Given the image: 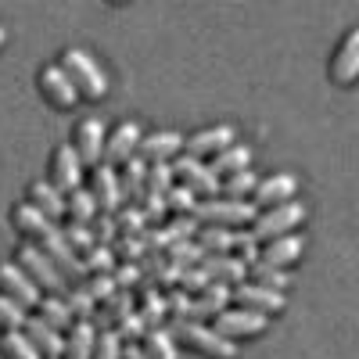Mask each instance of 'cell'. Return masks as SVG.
Returning a JSON list of instances; mask_svg holds the SVG:
<instances>
[{
  "mask_svg": "<svg viewBox=\"0 0 359 359\" xmlns=\"http://www.w3.org/2000/svg\"><path fill=\"white\" fill-rule=\"evenodd\" d=\"M97 348V323H72L65 334V359H94Z\"/></svg>",
  "mask_w": 359,
  "mask_h": 359,
  "instance_id": "obj_28",
  "label": "cell"
},
{
  "mask_svg": "<svg viewBox=\"0 0 359 359\" xmlns=\"http://www.w3.org/2000/svg\"><path fill=\"white\" fill-rule=\"evenodd\" d=\"M115 223H118V237H147V230H151L144 205H123L115 212Z\"/></svg>",
  "mask_w": 359,
  "mask_h": 359,
  "instance_id": "obj_34",
  "label": "cell"
},
{
  "mask_svg": "<svg viewBox=\"0 0 359 359\" xmlns=\"http://www.w3.org/2000/svg\"><path fill=\"white\" fill-rule=\"evenodd\" d=\"M15 262L25 269L29 277H33V284H36L40 291H47V294H62V298L69 294V280H65V273L50 262V255H47L40 245L22 241V245L15 248Z\"/></svg>",
  "mask_w": 359,
  "mask_h": 359,
  "instance_id": "obj_3",
  "label": "cell"
},
{
  "mask_svg": "<svg viewBox=\"0 0 359 359\" xmlns=\"http://www.w3.org/2000/svg\"><path fill=\"white\" fill-rule=\"evenodd\" d=\"M233 259H241L248 269L259 262V255H262V241H259V237L252 233V230H237L233 233V252H230Z\"/></svg>",
  "mask_w": 359,
  "mask_h": 359,
  "instance_id": "obj_42",
  "label": "cell"
},
{
  "mask_svg": "<svg viewBox=\"0 0 359 359\" xmlns=\"http://www.w3.org/2000/svg\"><path fill=\"white\" fill-rule=\"evenodd\" d=\"M104 144H108V130L101 118H83L72 133V147L86 169H97L104 162Z\"/></svg>",
  "mask_w": 359,
  "mask_h": 359,
  "instance_id": "obj_15",
  "label": "cell"
},
{
  "mask_svg": "<svg viewBox=\"0 0 359 359\" xmlns=\"http://www.w3.org/2000/svg\"><path fill=\"white\" fill-rule=\"evenodd\" d=\"M233 233L237 230H226V226H201L194 241L201 245L205 255H230L233 252Z\"/></svg>",
  "mask_w": 359,
  "mask_h": 359,
  "instance_id": "obj_35",
  "label": "cell"
},
{
  "mask_svg": "<svg viewBox=\"0 0 359 359\" xmlns=\"http://www.w3.org/2000/svg\"><path fill=\"white\" fill-rule=\"evenodd\" d=\"M169 262H176V266H201V259H205V252H201V245L194 241V237H191V241H176L172 248H165L162 252Z\"/></svg>",
  "mask_w": 359,
  "mask_h": 359,
  "instance_id": "obj_43",
  "label": "cell"
},
{
  "mask_svg": "<svg viewBox=\"0 0 359 359\" xmlns=\"http://www.w3.org/2000/svg\"><path fill=\"white\" fill-rule=\"evenodd\" d=\"M62 230H65V241L72 245V252H76L79 259H83V255H86L90 248L97 245V237H94V230H90V226H83V223H72V219H69V223H65Z\"/></svg>",
  "mask_w": 359,
  "mask_h": 359,
  "instance_id": "obj_46",
  "label": "cell"
},
{
  "mask_svg": "<svg viewBox=\"0 0 359 359\" xmlns=\"http://www.w3.org/2000/svg\"><path fill=\"white\" fill-rule=\"evenodd\" d=\"M208 169H212L219 180H226L233 172H245V169H252V147L248 144H233V147H226V151H219L212 162H208Z\"/></svg>",
  "mask_w": 359,
  "mask_h": 359,
  "instance_id": "obj_30",
  "label": "cell"
},
{
  "mask_svg": "<svg viewBox=\"0 0 359 359\" xmlns=\"http://www.w3.org/2000/svg\"><path fill=\"white\" fill-rule=\"evenodd\" d=\"M194 219L201 226H226V230H237V226H248L259 219V205L255 201H230V198H212V201H201Z\"/></svg>",
  "mask_w": 359,
  "mask_h": 359,
  "instance_id": "obj_4",
  "label": "cell"
},
{
  "mask_svg": "<svg viewBox=\"0 0 359 359\" xmlns=\"http://www.w3.org/2000/svg\"><path fill=\"white\" fill-rule=\"evenodd\" d=\"M0 359H43V355L25 338V331H11V334H0Z\"/></svg>",
  "mask_w": 359,
  "mask_h": 359,
  "instance_id": "obj_38",
  "label": "cell"
},
{
  "mask_svg": "<svg viewBox=\"0 0 359 359\" xmlns=\"http://www.w3.org/2000/svg\"><path fill=\"white\" fill-rule=\"evenodd\" d=\"M309 208L302 201H287V205H277V208H262L259 219L252 223V233L259 241H277V237H287V233H298V226L306 223Z\"/></svg>",
  "mask_w": 359,
  "mask_h": 359,
  "instance_id": "obj_5",
  "label": "cell"
},
{
  "mask_svg": "<svg viewBox=\"0 0 359 359\" xmlns=\"http://www.w3.org/2000/svg\"><path fill=\"white\" fill-rule=\"evenodd\" d=\"M184 147H187V137L184 133H176V130H155V133H144L137 155L147 165H155V162H176L180 155H184Z\"/></svg>",
  "mask_w": 359,
  "mask_h": 359,
  "instance_id": "obj_19",
  "label": "cell"
},
{
  "mask_svg": "<svg viewBox=\"0 0 359 359\" xmlns=\"http://www.w3.org/2000/svg\"><path fill=\"white\" fill-rule=\"evenodd\" d=\"M36 316L40 320H47L50 327H57V331H72V309H69V302H65V298L62 294H43V302H40V309H36Z\"/></svg>",
  "mask_w": 359,
  "mask_h": 359,
  "instance_id": "obj_33",
  "label": "cell"
},
{
  "mask_svg": "<svg viewBox=\"0 0 359 359\" xmlns=\"http://www.w3.org/2000/svg\"><path fill=\"white\" fill-rule=\"evenodd\" d=\"M65 302H69V309H72V320H76V323H94V320L101 316L97 298L90 294V287H86V284H72V287H69V294H65Z\"/></svg>",
  "mask_w": 359,
  "mask_h": 359,
  "instance_id": "obj_32",
  "label": "cell"
},
{
  "mask_svg": "<svg viewBox=\"0 0 359 359\" xmlns=\"http://www.w3.org/2000/svg\"><path fill=\"white\" fill-rule=\"evenodd\" d=\"M327 76H331L334 86H352L359 79V25L348 29L341 36V43L331 54V65H327Z\"/></svg>",
  "mask_w": 359,
  "mask_h": 359,
  "instance_id": "obj_14",
  "label": "cell"
},
{
  "mask_svg": "<svg viewBox=\"0 0 359 359\" xmlns=\"http://www.w3.org/2000/svg\"><path fill=\"white\" fill-rule=\"evenodd\" d=\"M176 187V176H172V165L169 162H155V165H147V187H144V212L147 219H162L165 216V198L169 191Z\"/></svg>",
  "mask_w": 359,
  "mask_h": 359,
  "instance_id": "obj_13",
  "label": "cell"
},
{
  "mask_svg": "<svg viewBox=\"0 0 359 359\" xmlns=\"http://www.w3.org/2000/svg\"><path fill=\"white\" fill-rule=\"evenodd\" d=\"M248 273H252V280H255L259 287H269V291H280V294H284V287H291V273H287V269H277V266L255 262Z\"/></svg>",
  "mask_w": 359,
  "mask_h": 359,
  "instance_id": "obj_40",
  "label": "cell"
},
{
  "mask_svg": "<svg viewBox=\"0 0 359 359\" xmlns=\"http://www.w3.org/2000/svg\"><path fill=\"white\" fill-rule=\"evenodd\" d=\"M294 194H298V176L284 169V172H269L266 180H259V191L252 201L259 208H277V205L294 201Z\"/></svg>",
  "mask_w": 359,
  "mask_h": 359,
  "instance_id": "obj_20",
  "label": "cell"
},
{
  "mask_svg": "<svg viewBox=\"0 0 359 359\" xmlns=\"http://www.w3.org/2000/svg\"><path fill=\"white\" fill-rule=\"evenodd\" d=\"M25 201H29V205H36L50 223H57V219H65V216H69V198L57 191L50 180H33V184L25 187Z\"/></svg>",
  "mask_w": 359,
  "mask_h": 359,
  "instance_id": "obj_21",
  "label": "cell"
},
{
  "mask_svg": "<svg viewBox=\"0 0 359 359\" xmlns=\"http://www.w3.org/2000/svg\"><path fill=\"white\" fill-rule=\"evenodd\" d=\"M83 266H86V273L94 277V273H115V266H118V255L111 245H94L86 255H83Z\"/></svg>",
  "mask_w": 359,
  "mask_h": 359,
  "instance_id": "obj_41",
  "label": "cell"
},
{
  "mask_svg": "<svg viewBox=\"0 0 359 359\" xmlns=\"http://www.w3.org/2000/svg\"><path fill=\"white\" fill-rule=\"evenodd\" d=\"M169 165H172L176 184L191 187L201 201H212V198L223 194V180H219L212 169H208V162H201V158H194V155H180V158L169 162Z\"/></svg>",
  "mask_w": 359,
  "mask_h": 359,
  "instance_id": "obj_6",
  "label": "cell"
},
{
  "mask_svg": "<svg viewBox=\"0 0 359 359\" xmlns=\"http://www.w3.org/2000/svg\"><path fill=\"white\" fill-rule=\"evenodd\" d=\"M140 348L147 352V359H180V341L172 338L169 327H151L144 334Z\"/></svg>",
  "mask_w": 359,
  "mask_h": 359,
  "instance_id": "obj_31",
  "label": "cell"
},
{
  "mask_svg": "<svg viewBox=\"0 0 359 359\" xmlns=\"http://www.w3.org/2000/svg\"><path fill=\"white\" fill-rule=\"evenodd\" d=\"M126 352V341L118 338L115 327H101L97 331V348H94V359H123Z\"/></svg>",
  "mask_w": 359,
  "mask_h": 359,
  "instance_id": "obj_45",
  "label": "cell"
},
{
  "mask_svg": "<svg viewBox=\"0 0 359 359\" xmlns=\"http://www.w3.org/2000/svg\"><path fill=\"white\" fill-rule=\"evenodd\" d=\"M90 194L97 198V208L104 216H115L118 208L126 205V198H123V184H118V169H111V165H97V169H90Z\"/></svg>",
  "mask_w": 359,
  "mask_h": 359,
  "instance_id": "obj_18",
  "label": "cell"
},
{
  "mask_svg": "<svg viewBox=\"0 0 359 359\" xmlns=\"http://www.w3.org/2000/svg\"><path fill=\"white\" fill-rule=\"evenodd\" d=\"M83 284L90 287V294L97 298V306H101V309H104V306L111 302V298L118 294V287H115V277H111V273H94V277H86Z\"/></svg>",
  "mask_w": 359,
  "mask_h": 359,
  "instance_id": "obj_48",
  "label": "cell"
},
{
  "mask_svg": "<svg viewBox=\"0 0 359 359\" xmlns=\"http://www.w3.org/2000/svg\"><path fill=\"white\" fill-rule=\"evenodd\" d=\"M165 205H169V212H176V216H194V212H198V205H201V198H198L191 187L176 184V187L169 191Z\"/></svg>",
  "mask_w": 359,
  "mask_h": 359,
  "instance_id": "obj_44",
  "label": "cell"
},
{
  "mask_svg": "<svg viewBox=\"0 0 359 359\" xmlns=\"http://www.w3.org/2000/svg\"><path fill=\"white\" fill-rule=\"evenodd\" d=\"M40 248L50 255V262L65 273V280H72V284H83L90 273H86V266H83V259L72 252V245L65 241V230L62 226H50L47 233H43V241H40Z\"/></svg>",
  "mask_w": 359,
  "mask_h": 359,
  "instance_id": "obj_10",
  "label": "cell"
},
{
  "mask_svg": "<svg viewBox=\"0 0 359 359\" xmlns=\"http://www.w3.org/2000/svg\"><path fill=\"white\" fill-rule=\"evenodd\" d=\"M123 359H147V352H144L140 345H126V352H123Z\"/></svg>",
  "mask_w": 359,
  "mask_h": 359,
  "instance_id": "obj_52",
  "label": "cell"
},
{
  "mask_svg": "<svg viewBox=\"0 0 359 359\" xmlns=\"http://www.w3.org/2000/svg\"><path fill=\"white\" fill-rule=\"evenodd\" d=\"M62 359H65V355H62Z\"/></svg>",
  "mask_w": 359,
  "mask_h": 359,
  "instance_id": "obj_54",
  "label": "cell"
},
{
  "mask_svg": "<svg viewBox=\"0 0 359 359\" xmlns=\"http://www.w3.org/2000/svg\"><path fill=\"white\" fill-rule=\"evenodd\" d=\"M0 294L15 298V302L29 313H36L40 302H43V291L33 284V277H29L15 259H0Z\"/></svg>",
  "mask_w": 359,
  "mask_h": 359,
  "instance_id": "obj_7",
  "label": "cell"
},
{
  "mask_svg": "<svg viewBox=\"0 0 359 359\" xmlns=\"http://www.w3.org/2000/svg\"><path fill=\"white\" fill-rule=\"evenodd\" d=\"M233 306H241V309H252L259 316H280L287 309V298L280 291H269V287H259L255 280H245L241 287H233Z\"/></svg>",
  "mask_w": 359,
  "mask_h": 359,
  "instance_id": "obj_17",
  "label": "cell"
},
{
  "mask_svg": "<svg viewBox=\"0 0 359 359\" xmlns=\"http://www.w3.org/2000/svg\"><path fill=\"white\" fill-rule=\"evenodd\" d=\"M33 316L29 309H22L15 298L0 294V334H11V331H25V320Z\"/></svg>",
  "mask_w": 359,
  "mask_h": 359,
  "instance_id": "obj_39",
  "label": "cell"
},
{
  "mask_svg": "<svg viewBox=\"0 0 359 359\" xmlns=\"http://www.w3.org/2000/svg\"><path fill=\"white\" fill-rule=\"evenodd\" d=\"M212 327H216V331H219L223 338H230V341L237 345V341H248V338H259V334H266L269 320H266V316H259V313H252V309L233 306V309L219 313Z\"/></svg>",
  "mask_w": 359,
  "mask_h": 359,
  "instance_id": "obj_12",
  "label": "cell"
},
{
  "mask_svg": "<svg viewBox=\"0 0 359 359\" xmlns=\"http://www.w3.org/2000/svg\"><path fill=\"white\" fill-rule=\"evenodd\" d=\"M169 331L180 345H187L191 352H198L205 359H237V352H241L230 338H223L208 323H169Z\"/></svg>",
  "mask_w": 359,
  "mask_h": 359,
  "instance_id": "obj_2",
  "label": "cell"
},
{
  "mask_svg": "<svg viewBox=\"0 0 359 359\" xmlns=\"http://www.w3.org/2000/svg\"><path fill=\"white\" fill-rule=\"evenodd\" d=\"M137 313L144 316L147 327H165V320H169L165 291H158V287H140V291H137Z\"/></svg>",
  "mask_w": 359,
  "mask_h": 359,
  "instance_id": "obj_29",
  "label": "cell"
},
{
  "mask_svg": "<svg viewBox=\"0 0 359 359\" xmlns=\"http://www.w3.org/2000/svg\"><path fill=\"white\" fill-rule=\"evenodd\" d=\"M118 184H123V198L126 205H140L144 201V187H147V162L137 155L118 169Z\"/></svg>",
  "mask_w": 359,
  "mask_h": 359,
  "instance_id": "obj_27",
  "label": "cell"
},
{
  "mask_svg": "<svg viewBox=\"0 0 359 359\" xmlns=\"http://www.w3.org/2000/svg\"><path fill=\"white\" fill-rule=\"evenodd\" d=\"M302 252H306V237L302 233H287V237H277V241H266L259 262L277 266V269H291L298 259H302Z\"/></svg>",
  "mask_w": 359,
  "mask_h": 359,
  "instance_id": "obj_23",
  "label": "cell"
},
{
  "mask_svg": "<svg viewBox=\"0 0 359 359\" xmlns=\"http://www.w3.org/2000/svg\"><path fill=\"white\" fill-rule=\"evenodd\" d=\"M62 69L69 72L72 86L79 90V97L86 101H101L108 94V76L101 69V62L86 47H65L62 50Z\"/></svg>",
  "mask_w": 359,
  "mask_h": 359,
  "instance_id": "obj_1",
  "label": "cell"
},
{
  "mask_svg": "<svg viewBox=\"0 0 359 359\" xmlns=\"http://www.w3.org/2000/svg\"><path fill=\"white\" fill-rule=\"evenodd\" d=\"M237 144V130L230 123H216V126H205V130H194L187 137V147L184 155H194V158H216L219 151H226V147Z\"/></svg>",
  "mask_w": 359,
  "mask_h": 359,
  "instance_id": "obj_16",
  "label": "cell"
},
{
  "mask_svg": "<svg viewBox=\"0 0 359 359\" xmlns=\"http://www.w3.org/2000/svg\"><path fill=\"white\" fill-rule=\"evenodd\" d=\"M111 277H115V287H118V291H133V287L140 291V287H144V269H140L137 262H118Z\"/></svg>",
  "mask_w": 359,
  "mask_h": 359,
  "instance_id": "obj_49",
  "label": "cell"
},
{
  "mask_svg": "<svg viewBox=\"0 0 359 359\" xmlns=\"http://www.w3.org/2000/svg\"><path fill=\"white\" fill-rule=\"evenodd\" d=\"M97 216H101V208H97V198L90 194V187H79V191L69 194V219H72V223L94 226Z\"/></svg>",
  "mask_w": 359,
  "mask_h": 359,
  "instance_id": "obj_37",
  "label": "cell"
},
{
  "mask_svg": "<svg viewBox=\"0 0 359 359\" xmlns=\"http://www.w3.org/2000/svg\"><path fill=\"white\" fill-rule=\"evenodd\" d=\"M90 230H94L97 245H111V248H115V241H118V223H115V216H104V212H101Z\"/></svg>",
  "mask_w": 359,
  "mask_h": 359,
  "instance_id": "obj_51",
  "label": "cell"
},
{
  "mask_svg": "<svg viewBox=\"0 0 359 359\" xmlns=\"http://www.w3.org/2000/svg\"><path fill=\"white\" fill-rule=\"evenodd\" d=\"M83 172H86V165L79 162V155H76L72 144H57L54 151H50V176H47V180H50V184L62 191L65 198L83 187Z\"/></svg>",
  "mask_w": 359,
  "mask_h": 359,
  "instance_id": "obj_11",
  "label": "cell"
},
{
  "mask_svg": "<svg viewBox=\"0 0 359 359\" xmlns=\"http://www.w3.org/2000/svg\"><path fill=\"white\" fill-rule=\"evenodd\" d=\"M36 86H40L43 101L54 104L57 111H72L76 101H79V90L72 86V79H69V72H65L62 65H40Z\"/></svg>",
  "mask_w": 359,
  "mask_h": 359,
  "instance_id": "obj_8",
  "label": "cell"
},
{
  "mask_svg": "<svg viewBox=\"0 0 359 359\" xmlns=\"http://www.w3.org/2000/svg\"><path fill=\"white\" fill-rule=\"evenodd\" d=\"M140 140H144V130L137 118H123V123H115V130L108 133V144H104V165H118L123 169L130 158H137L140 151Z\"/></svg>",
  "mask_w": 359,
  "mask_h": 359,
  "instance_id": "obj_9",
  "label": "cell"
},
{
  "mask_svg": "<svg viewBox=\"0 0 359 359\" xmlns=\"http://www.w3.org/2000/svg\"><path fill=\"white\" fill-rule=\"evenodd\" d=\"M201 266L216 284H226V287H241L248 280V266L241 259H233V255H205Z\"/></svg>",
  "mask_w": 359,
  "mask_h": 359,
  "instance_id": "obj_26",
  "label": "cell"
},
{
  "mask_svg": "<svg viewBox=\"0 0 359 359\" xmlns=\"http://www.w3.org/2000/svg\"><path fill=\"white\" fill-rule=\"evenodd\" d=\"M259 191V172L255 169H245V172H233L223 180V194L219 198H230V201H252Z\"/></svg>",
  "mask_w": 359,
  "mask_h": 359,
  "instance_id": "obj_36",
  "label": "cell"
},
{
  "mask_svg": "<svg viewBox=\"0 0 359 359\" xmlns=\"http://www.w3.org/2000/svg\"><path fill=\"white\" fill-rule=\"evenodd\" d=\"M115 255H118V262H144L147 255H151V248H147V241L144 237H118L115 241Z\"/></svg>",
  "mask_w": 359,
  "mask_h": 359,
  "instance_id": "obj_47",
  "label": "cell"
},
{
  "mask_svg": "<svg viewBox=\"0 0 359 359\" xmlns=\"http://www.w3.org/2000/svg\"><path fill=\"white\" fill-rule=\"evenodd\" d=\"M11 226L25 237V241H33V245H40L43 241V233L50 230V226H57V223H50L36 205H29V201H18L15 208H11Z\"/></svg>",
  "mask_w": 359,
  "mask_h": 359,
  "instance_id": "obj_25",
  "label": "cell"
},
{
  "mask_svg": "<svg viewBox=\"0 0 359 359\" xmlns=\"http://www.w3.org/2000/svg\"><path fill=\"white\" fill-rule=\"evenodd\" d=\"M208 284H212V277L205 273V266H187L184 277H180V287H184L187 294H201Z\"/></svg>",
  "mask_w": 359,
  "mask_h": 359,
  "instance_id": "obj_50",
  "label": "cell"
},
{
  "mask_svg": "<svg viewBox=\"0 0 359 359\" xmlns=\"http://www.w3.org/2000/svg\"><path fill=\"white\" fill-rule=\"evenodd\" d=\"M25 338L40 348V355H43V359H62V355H65V331L50 327V323H47V320H40L36 313L25 320Z\"/></svg>",
  "mask_w": 359,
  "mask_h": 359,
  "instance_id": "obj_22",
  "label": "cell"
},
{
  "mask_svg": "<svg viewBox=\"0 0 359 359\" xmlns=\"http://www.w3.org/2000/svg\"><path fill=\"white\" fill-rule=\"evenodd\" d=\"M230 302H233V287L212 280L201 294H194V309H191V320L187 323H205L208 316H219V313L230 309Z\"/></svg>",
  "mask_w": 359,
  "mask_h": 359,
  "instance_id": "obj_24",
  "label": "cell"
},
{
  "mask_svg": "<svg viewBox=\"0 0 359 359\" xmlns=\"http://www.w3.org/2000/svg\"><path fill=\"white\" fill-rule=\"evenodd\" d=\"M4 43H8V29H4V25H0V47H4Z\"/></svg>",
  "mask_w": 359,
  "mask_h": 359,
  "instance_id": "obj_53",
  "label": "cell"
}]
</instances>
